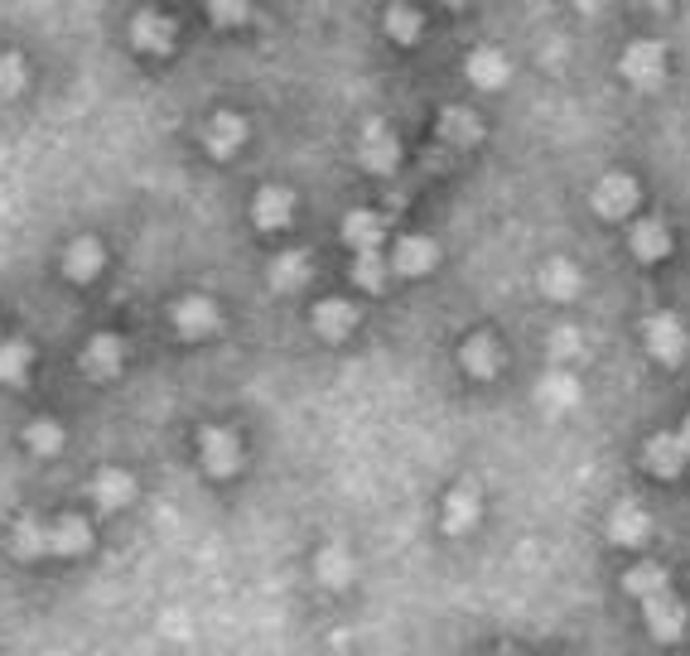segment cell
<instances>
[{
  "label": "cell",
  "instance_id": "cell-36",
  "mask_svg": "<svg viewBox=\"0 0 690 656\" xmlns=\"http://www.w3.org/2000/svg\"><path fill=\"white\" fill-rule=\"evenodd\" d=\"M20 82H25V68H20V58H0V87H6V92H20Z\"/></svg>",
  "mask_w": 690,
  "mask_h": 656
},
{
  "label": "cell",
  "instance_id": "cell-28",
  "mask_svg": "<svg viewBox=\"0 0 690 656\" xmlns=\"http://www.w3.org/2000/svg\"><path fill=\"white\" fill-rule=\"evenodd\" d=\"M633 256L638 261H662V256H671V232L657 223V217H642V223L633 227Z\"/></svg>",
  "mask_w": 690,
  "mask_h": 656
},
{
  "label": "cell",
  "instance_id": "cell-16",
  "mask_svg": "<svg viewBox=\"0 0 690 656\" xmlns=\"http://www.w3.org/2000/svg\"><path fill=\"white\" fill-rule=\"evenodd\" d=\"M242 140H246V121L237 111H217L208 121V130H203V145H208V155H217V159L237 155Z\"/></svg>",
  "mask_w": 690,
  "mask_h": 656
},
{
  "label": "cell",
  "instance_id": "cell-24",
  "mask_svg": "<svg viewBox=\"0 0 690 656\" xmlns=\"http://www.w3.org/2000/svg\"><path fill=\"white\" fill-rule=\"evenodd\" d=\"M266 281H271L275 295H295V290H304V281H310V256H304V252L275 256L271 271H266Z\"/></svg>",
  "mask_w": 690,
  "mask_h": 656
},
{
  "label": "cell",
  "instance_id": "cell-22",
  "mask_svg": "<svg viewBox=\"0 0 690 656\" xmlns=\"http://www.w3.org/2000/svg\"><path fill=\"white\" fill-rule=\"evenodd\" d=\"M464 72H468V82L483 87V92H493V87H503L507 82V58L497 53V49H474L464 58Z\"/></svg>",
  "mask_w": 690,
  "mask_h": 656
},
{
  "label": "cell",
  "instance_id": "cell-38",
  "mask_svg": "<svg viewBox=\"0 0 690 656\" xmlns=\"http://www.w3.org/2000/svg\"><path fill=\"white\" fill-rule=\"evenodd\" d=\"M681 444H686V454H690V415H686V425H681Z\"/></svg>",
  "mask_w": 690,
  "mask_h": 656
},
{
  "label": "cell",
  "instance_id": "cell-10",
  "mask_svg": "<svg viewBox=\"0 0 690 656\" xmlns=\"http://www.w3.org/2000/svg\"><path fill=\"white\" fill-rule=\"evenodd\" d=\"M310 324H314V333L324 343H343L348 333L358 329V304H348V300H319L314 314H310Z\"/></svg>",
  "mask_w": 690,
  "mask_h": 656
},
{
  "label": "cell",
  "instance_id": "cell-17",
  "mask_svg": "<svg viewBox=\"0 0 690 656\" xmlns=\"http://www.w3.org/2000/svg\"><path fill=\"white\" fill-rule=\"evenodd\" d=\"M290 213H295V194H290V188H275V184L261 188L256 203H252V217H256L261 232H281L290 223Z\"/></svg>",
  "mask_w": 690,
  "mask_h": 656
},
{
  "label": "cell",
  "instance_id": "cell-34",
  "mask_svg": "<svg viewBox=\"0 0 690 656\" xmlns=\"http://www.w3.org/2000/svg\"><path fill=\"white\" fill-rule=\"evenodd\" d=\"M381 256H352V285L358 290H367V295H377L381 290Z\"/></svg>",
  "mask_w": 690,
  "mask_h": 656
},
{
  "label": "cell",
  "instance_id": "cell-39",
  "mask_svg": "<svg viewBox=\"0 0 690 656\" xmlns=\"http://www.w3.org/2000/svg\"><path fill=\"white\" fill-rule=\"evenodd\" d=\"M497 656H507V652H497Z\"/></svg>",
  "mask_w": 690,
  "mask_h": 656
},
{
  "label": "cell",
  "instance_id": "cell-30",
  "mask_svg": "<svg viewBox=\"0 0 690 656\" xmlns=\"http://www.w3.org/2000/svg\"><path fill=\"white\" fill-rule=\"evenodd\" d=\"M29 368H35V347L20 343V339H6L0 343V382H10V386H20Z\"/></svg>",
  "mask_w": 690,
  "mask_h": 656
},
{
  "label": "cell",
  "instance_id": "cell-23",
  "mask_svg": "<svg viewBox=\"0 0 690 656\" xmlns=\"http://www.w3.org/2000/svg\"><path fill=\"white\" fill-rule=\"evenodd\" d=\"M107 266V256H101V242L97 237H78L68 246V256H64V275L68 281H78V285H87L93 275Z\"/></svg>",
  "mask_w": 690,
  "mask_h": 656
},
{
  "label": "cell",
  "instance_id": "cell-9",
  "mask_svg": "<svg viewBox=\"0 0 690 656\" xmlns=\"http://www.w3.org/2000/svg\"><path fill=\"white\" fill-rule=\"evenodd\" d=\"M642 614H648V633L657 643H681L686 633V604L677 594H657V599L642 604Z\"/></svg>",
  "mask_w": 690,
  "mask_h": 656
},
{
  "label": "cell",
  "instance_id": "cell-19",
  "mask_svg": "<svg viewBox=\"0 0 690 656\" xmlns=\"http://www.w3.org/2000/svg\"><path fill=\"white\" fill-rule=\"evenodd\" d=\"M130 498H136V478H130L126 469H101L93 478V502L101 507V512H122Z\"/></svg>",
  "mask_w": 690,
  "mask_h": 656
},
{
  "label": "cell",
  "instance_id": "cell-29",
  "mask_svg": "<svg viewBox=\"0 0 690 656\" xmlns=\"http://www.w3.org/2000/svg\"><path fill=\"white\" fill-rule=\"evenodd\" d=\"M314 575H319V585H329V589H343L348 579H352V556L343 546H324L314 556Z\"/></svg>",
  "mask_w": 690,
  "mask_h": 656
},
{
  "label": "cell",
  "instance_id": "cell-5",
  "mask_svg": "<svg viewBox=\"0 0 690 656\" xmlns=\"http://www.w3.org/2000/svg\"><path fill=\"white\" fill-rule=\"evenodd\" d=\"M358 159L372 174H391L396 165H401V145H396L391 126L387 121H367L362 126V140H358Z\"/></svg>",
  "mask_w": 690,
  "mask_h": 656
},
{
  "label": "cell",
  "instance_id": "cell-20",
  "mask_svg": "<svg viewBox=\"0 0 690 656\" xmlns=\"http://www.w3.org/2000/svg\"><path fill=\"white\" fill-rule=\"evenodd\" d=\"M435 261H439V246L430 237H401L391 246V271L401 275H425L435 271Z\"/></svg>",
  "mask_w": 690,
  "mask_h": 656
},
{
  "label": "cell",
  "instance_id": "cell-4",
  "mask_svg": "<svg viewBox=\"0 0 690 656\" xmlns=\"http://www.w3.org/2000/svg\"><path fill=\"white\" fill-rule=\"evenodd\" d=\"M174 329H179L184 339H213V333L223 329V310L213 304V295H184L174 304Z\"/></svg>",
  "mask_w": 690,
  "mask_h": 656
},
{
  "label": "cell",
  "instance_id": "cell-25",
  "mask_svg": "<svg viewBox=\"0 0 690 656\" xmlns=\"http://www.w3.org/2000/svg\"><path fill=\"white\" fill-rule=\"evenodd\" d=\"M439 140H449V145H478L483 140V121L468 107H445L439 111Z\"/></svg>",
  "mask_w": 690,
  "mask_h": 656
},
{
  "label": "cell",
  "instance_id": "cell-6",
  "mask_svg": "<svg viewBox=\"0 0 690 656\" xmlns=\"http://www.w3.org/2000/svg\"><path fill=\"white\" fill-rule=\"evenodd\" d=\"M122 362H126L122 339H116V333H97V339L78 353V372L93 376V382H111V376L122 372Z\"/></svg>",
  "mask_w": 690,
  "mask_h": 656
},
{
  "label": "cell",
  "instance_id": "cell-32",
  "mask_svg": "<svg viewBox=\"0 0 690 656\" xmlns=\"http://www.w3.org/2000/svg\"><path fill=\"white\" fill-rule=\"evenodd\" d=\"M387 35L396 43H416L420 39V10L416 6H391L387 10Z\"/></svg>",
  "mask_w": 690,
  "mask_h": 656
},
{
  "label": "cell",
  "instance_id": "cell-13",
  "mask_svg": "<svg viewBox=\"0 0 690 656\" xmlns=\"http://www.w3.org/2000/svg\"><path fill=\"white\" fill-rule=\"evenodd\" d=\"M648 536H652L648 507H638V502L613 507V517H609V541H613V546H642Z\"/></svg>",
  "mask_w": 690,
  "mask_h": 656
},
{
  "label": "cell",
  "instance_id": "cell-31",
  "mask_svg": "<svg viewBox=\"0 0 690 656\" xmlns=\"http://www.w3.org/2000/svg\"><path fill=\"white\" fill-rule=\"evenodd\" d=\"M10 550L20 560H43V556H49V541H43L39 521H20V527H14V536H10Z\"/></svg>",
  "mask_w": 690,
  "mask_h": 656
},
{
  "label": "cell",
  "instance_id": "cell-1",
  "mask_svg": "<svg viewBox=\"0 0 690 656\" xmlns=\"http://www.w3.org/2000/svg\"><path fill=\"white\" fill-rule=\"evenodd\" d=\"M198 459H203V469L217 473V478L237 473L242 469V440H237V430H223V425L198 430Z\"/></svg>",
  "mask_w": 690,
  "mask_h": 656
},
{
  "label": "cell",
  "instance_id": "cell-21",
  "mask_svg": "<svg viewBox=\"0 0 690 656\" xmlns=\"http://www.w3.org/2000/svg\"><path fill=\"white\" fill-rule=\"evenodd\" d=\"M642 459H648V469L657 473V478H677L681 469H686V444H681V434H652V440H648V454H642Z\"/></svg>",
  "mask_w": 690,
  "mask_h": 656
},
{
  "label": "cell",
  "instance_id": "cell-3",
  "mask_svg": "<svg viewBox=\"0 0 690 656\" xmlns=\"http://www.w3.org/2000/svg\"><path fill=\"white\" fill-rule=\"evenodd\" d=\"M623 78L633 82V87H657L667 78V49L657 39H638V43H628L623 49Z\"/></svg>",
  "mask_w": 690,
  "mask_h": 656
},
{
  "label": "cell",
  "instance_id": "cell-37",
  "mask_svg": "<svg viewBox=\"0 0 690 656\" xmlns=\"http://www.w3.org/2000/svg\"><path fill=\"white\" fill-rule=\"evenodd\" d=\"M213 20L232 29V25H242V20H246V6H242V0H237V6H232V0H217V6H213Z\"/></svg>",
  "mask_w": 690,
  "mask_h": 656
},
{
  "label": "cell",
  "instance_id": "cell-15",
  "mask_svg": "<svg viewBox=\"0 0 690 656\" xmlns=\"http://www.w3.org/2000/svg\"><path fill=\"white\" fill-rule=\"evenodd\" d=\"M381 237H387V227H381L377 213L358 208V213L343 217V242H348L358 256H381Z\"/></svg>",
  "mask_w": 690,
  "mask_h": 656
},
{
  "label": "cell",
  "instance_id": "cell-14",
  "mask_svg": "<svg viewBox=\"0 0 690 656\" xmlns=\"http://www.w3.org/2000/svg\"><path fill=\"white\" fill-rule=\"evenodd\" d=\"M536 285H541V295H546V300H561V304H565V300H575V295H580L584 275H580V266H575V261L555 256V261H546V266H541Z\"/></svg>",
  "mask_w": 690,
  "mask_h": 656
},
{
  "label": "cell",
  "instance_id": "cell-26",
  "mask_svg": "<svg viewBox=\"0 0 690 656\" xmlns=\"http://www.w3.org/2000/svg\"><path fill=\"white\" fill-rule=\"evenodd\" d=\"M130 39L140 43L145 53H169L174 49V25L165 20V14H136V25H130Z\"/></svg>",
  "mask_w": 690,
  "mask_h": 656
},
{
  "label": "cell",
  "instance_id": "cell-27",
  "mask_svg": "<svg viewBox=\"0 0 690 656\" xmlns=\"http://www.w3.org/2000/svg\"><path fill=\"white\" fill-rule=\"evenodd\" d=\"M623 589L633 594L638 604L657 599V594H671V575L662 570V565H633V570L623 575Z\"/></svg>",
  "mask_w": 690,
  "mask_h": 656
},
{
  "label": "cell",
  "instance_id": "cell-33",
  "mask_svg": "<svg viewBox=\"0 0 690 656\" xmlns=\"http://www.w3.org/2000/svg\"><path fill=\"white\" fill-rule=\"evenodd\" d=\"M25 444L35 449V454H58V449H64V430H58V420H35V425L25 430Z\"/></svg>",
  "mask_w": 690,
  "mask_h": 656
},
{
  "label": "cell",
  "instance_id": "cell-2",
  "mask_svg": "<svg viewBox=\"0 0 690 656\" xmlns=\"http://www.w3.org/2000/svg\"><path fill=\"white\" fill-rule=\"evenodd\" d=\"M642 339H648V353L657 362H667V368H677V362L686 358V347H690L686 324L677 314H652L648 324H642Z\"/></svg>",
  "mask_w": 690,
  "mask_h": 656
},
{
  "label": "cell",
  "instance_id": "cell-35",
  "mask_svg": "<svg viewBox=\"0 0 690 656\" xmlns=\"http://www.w3.org/2000/svg\"><path fill=\"white\" fill-rule=\"evenodd\" d=\"M580 353H584L580 329H555V339H551V358H555V362H570V358H580Z\"/></svg>",
  "mask_w": 690,
  "mask_h": 656
},
{
  "label": "cell",
  "instance_id": "cell-12",
  "mask_svg": "<svg viewBox=\"0 0 690 656\" xmlns=\"http://www.w3.org/2000/svg\"><path fill=\"white\" fill-rule=\"evenodd\" d=\"M43 541H49V556H87V546H93V531H87L82 517H58L43 527Z\"/></svg>",
  "mask_w": 690,
  "mask_h": 656
},
{
  "label": "cell",
  "instance_id": "cell-11",
  "mask_svg": "<svg viewBox=\"0 0 690 656\" xmlns=\"http://www.w3.org/2000/svg\"><path fill=\"white\" fill-rule=\"evenodd\" d=\"M580 396H584L580 376H575V372H565V368L546 372V376H541V386H536V401L546 405V411H555V415H561V411H575Z\"/></svg>",
  "mask_w": 690,
  "mask_h": 656
},
{
  "label": "cell",
  "instance_id": "cell-7",
  "mask_svg": "<svg viewBox=\"0 0 690 656\" xmlns=\"http://www.w3.org/2000/svg\"><path fill=\"white\" fill-rule=\"evenodd\" d=\"M638 208V179L633 174H604V179L594 184V213L599 217H628Z\"/></svg>",
  "mask_w": 690,
  "mask_h": 656
},
{
  "label": "cell",
  "instance_id": "cell-8",
  "mask_svg": "<svg viewBox=\"0 0 690 656\" xmlns=\"http://www.w3.org/2000/svg\"><path fill=\"white\" fill-rule=\"evenodd\" d=\"M459 368L474 376V382H493L503 372V347H497L493 333H468V343L459 347Z\"/></svg>",
  "mask_w": 690,
  "mask_h": 656
},
{
  "label": "cell",
  "instance_id": "cell-18",
  "mask_svg": "<svg viewBox=\"0 0 690 656\" xmlns=\"http://www.w3.org/2000/svg\"><path fill=\"white\" fill-rule=\"evenodd\" d=\"M478 512H483V502H478V488L474 483H459L445 498V531L449 536H464V531H474L478 527Z\"/></svg>",
  "mask_w": 690,
  "mask_h": 656
}]
</instances>
